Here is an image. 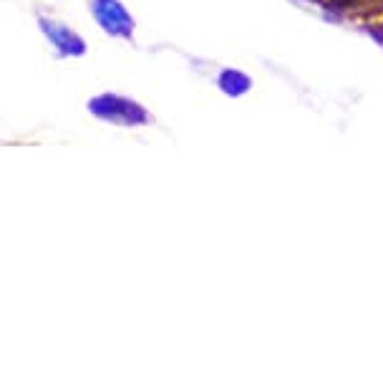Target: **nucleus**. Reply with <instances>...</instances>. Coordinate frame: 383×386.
Wrapping results in <instances>:
<instances>
[{
	"mask_svg": "<svg viewBox=\"0 0 383 386\" xmlns=\"http://www.w3.org/2000/svg\"><path fill=\"white\" fill-rule=\"evenodd\" d=\"M89 111L96 114L99 119L111 121V124H141V121L147 119L144 111L134 101H126L121 96H111V94L91 99Z\"/></svg>",
	"mask_w": 383,
	"mask_h": 386,
	"instance_id": "1",
	"label": "nucleus"
},
{
	"mask_svg": "<svg viewBox=\"0 0 383 386\" xmlns=\"http://www.w3.org/2000/svg\"><path fill=\"white\" fill-rule=\"evenodd\" d=\"M91 11L96 21L106 33L111 35H131V18L118 6V0H91Z\"/></svg>",
	"mask_w": 383,
	"mask_h": 386,
	"instance_id": "2",
	"label": "nucleus"
},
{
	"mask_svg": "<svg viewBox=\"0 0 383 386\" xmlns=\"http://www.w3.org/2000/svg\"><path fill=\"white\" fill-rule=\"evenodd\" d=\"M40 31L43 35L53 43V48H58L61 56H84L86 53V43L79 33L63 26V23L48 21V18H40Z\"/></svg>",
	"mask_w": 383,
	"mask_h": 386,
	"instance_id": "3",
	"label": "nucleus"
}]
</instances>
